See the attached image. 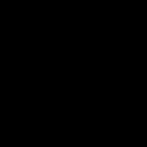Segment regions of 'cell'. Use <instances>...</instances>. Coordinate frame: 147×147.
<instances>
[]
</instances>
